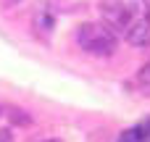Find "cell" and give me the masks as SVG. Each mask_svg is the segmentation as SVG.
<instances>
[{"label": "cell", "mask_w": 150, "mask_h": 142, "mask_svg": "<svg viewBox=\"0 0 150 142\" xmlns=\"http://www.w3.org/2000/svg\"><path fill=\"white\" fill-rule=\"evenodd\" d=\"M134 84H137V90H140L142 95H150V61L140 69V74H137V79H134Z\"/></svg>", "instance_id": "3957f363"}, {"label": "cell", "mask_w": 150, "mask_h": 142, "mask_svg": "<svg viewBox=\"0 0 150 142\" xmlns=\"http://www.w3.org/2000/svg\"><path fill=\"white\" fill-rule=\"evenodd\" d=\"M100 16L129 45L150 42V0H100Z\"/></svg>", "instance_id": "6da1fadb"}, {"label": "cell", "mask_w": 150, "mask_h": 142, "mask_svg": "<svg viewBox=\"0 0 150 142\" xmlns=\"http://www.w3.org/2000/svg\"><path fill=\"white\" fill-rule=\"evenodd\" d=\"M119 142H137V137H134V129H132V132H124V134L119 137Z\"/></svg>", "instance_id": "5b68a950"}, {"label": "cell", "mask_w": 150, "mask_h": 142, "mask_svg": "<svg viewBox=\"0 0 150 142\" xmlns=\"http://www.w3.org/2000/svg\"><path fill=\"white\" fill-rule=\"evenodd\" d=\"M134 137H137V142H150V119H145L142 124H137Z\"/></svg>", "instance_id": "277c9868"}, {"label": "cell", "mask_w": 150, "mask_h": 142, "mask_svg": "<svg viewBox=\"0 0 150 142\" xmlns=\"http://www.w3.org/2000/svg\"><path fill=\"white\" fill-rule=\"evenodd\" d=\"M0 142H13V134H11L8 129H3V132H0Z\"/></svg>", "instance_id": "8992f818"}, {"label": "cell", "mask_w": 150, "mask_h": 142, "mask_svg": "<svg viewBox=\"0 0 150 142\" xmlns=\"http://www.w3.org/2000/svg\"><path fill=\"white\" fill-rule=\"evenodd\" d=\"M76 42L90 55H103L105 58L116 50V34L105 24H82L79 32H76Z\"/></svg>", "instance_id": "7a4b0ae2"}, {"label": "cell", "mask_w": 150, "mask_h": 142, "mask_svg": "<svg viewBox=\"0 0 150 142\" xmlns=\"http://www.w3.org/2000/svg\"><path fill=\"white\" fill-rule=\"evenodd\" d=\"M45 142H61V140H45Z\"/></svg>", "instance_id": "52a82bcc"}]
</instances>
